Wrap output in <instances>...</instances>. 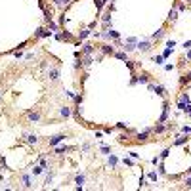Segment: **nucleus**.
<instances>
[{
	"mask_svg": "<svg viewBox=\"0 0 191 191\" xmlns=\"http://www.w3.org/2000/svg\"><path fill=\"white\" fill-rule=\"evenodd\" d=\"M136 48L140 50V52H143V54H145V52H149V50L153 48V40H151V38H145V40H138Z\"/></svg>",
	"mask_w": 191,
	"mask_h": 191,
	"instance_id": "obj_1",
	"label": "nucleus"
},
{
	"mask_svg": "<svg viewBox=\"0 0 191 191\" xmlns=\"http://www.w3.org/2000/svg\"><path fill=\"white\" fill-rule=\"evenodd\" d=\"M187 103H189V94H187V92H182V94H180V97H178V109L185 111Z\"/></svg>",
	"mask_w": 191,
	"mask_h": 191,
	"instance_id": "obj_2",
	"label": "nucleus"
},
{
	"mask_svg": "<svg viewBox=\"0 0 191 191\" xmlns=\"http://www.w3.org/2000/svg\"><path fill=\"white\" fill-rule=\"evenodd\" d=\"M48 37H52V31H46L44 27H38L34 31V38H48Z\"/></svg>",
	"mask_w": 191,
	"mask_h": 191,
	"instance_id": "obj_3",
	"label": "nucleus"
},
{
	"mask_svg": "<svg viewBox=\"0 0 191 191\" xmlns=\"http://www.w3.org/2000/svg\"><path fill=\"white\" fill-rule=\"evenodd\" d=\"M149 134H153V128H145V130H143V132H140V134H138V136H136V140L138 142H147V138H149Z\"/></svg>",
	"mask_w": 191,
	"mask_h": 191,
	"instance_id": "obj_4",
	"label": "nucleus"
},
{
	"mask_svg": "<svg viewBox=\"0 0 191 191\" xmlns=\"http://www.w3.org/2000/svg\"><path fill=\"white\" fill-rule=\"evenodd\" d=\"M168 113H170V105H168V101H164V107H163V115L159 117V121H157V122H166V121H168Z\"/></svg>",
	"mask_w": 191,
	"mask_h": 191,
	"instance_id": "obj_5",
	"label": "nucleus"
},
{
	"mask_svg": "<svg viewBox=\"0 0 191 191\" xmlns=\"http://www.w3.org/2000/svg\"><path fill=\"white\" fill-rule=\"evenodd\" d=\"M23 138H25V142H27L29 145H34V143H38V136H37V134H29V132H25V134H23Z\"/></svg>",
	"mask_w": 191,
	"mask_h": 191,
	"instance_id": "obj_6",
	"label": "nucleus"
},
{
	"mask_svg": "<svg viewBox=\"0 0 191 191\" xmlns=\"http://www.w3.org/2000/svg\"><path fill=\"white\" fill-rule=\"evenodd\" d=\"M65 140V134H55V136H52L50 138V147H55L58 143H61Z\"/></svg>",
	"mask_w": 191,
	"mask_h": 191,
	"instance_id": "obj_7",
	"label": "nucleus"
},
{
	"mask_svg": "<svg viewBox=\"0 0 191 191\" xmlns=\"http://www.w3.org/2000/svg\"><path fill=\"white\" fill-rule=\"evenodd\" d=\"M48 76L52 82H58L59 80V67H52V69L48 71Z\"/></svg>",
	"mask_w": 191,
	"mask_h": 191,
	"instance_id": "obj_8",
	"label": "nucleus"
},
{
	"mask_svg": "<svg viewBox=\"0 0 191 191\" xmlns=\"http://www.w3.org/2000/svg\"><path fill=\"white\" fill-rule=\"evenodd\" d=\"M27 118H29L31 122H40L42 115H40V111H29V113H27Z\"/></svg>",
	"mask_w": 191,
	"mask_h": 191,
	"instance_id": "obj_9",
	"label": "nucleus"
},
{
	"mask_svg": "<svg viewBox=\"0 0 191 191\" xmlns=\"http://www.w3.org/2000/svg\"><path fill=\"white\" fill-rule=\"evenodd\" d=\"M94 50H96V46L92 44V42L82 44V54H84V55H92V54H94Z\"/></svg>",
	"mask_w": 191,
	"mask_h": 191,
	"instance_id": "obj_10",
	"label": "nucleus"
},
{
	"mask_svg": "<svg viewBox=\"0 0 191 191\" xmlns=\"http://www.w3.org/2000/svg\"><path fill=\"white\" fill-rule=\"evenodd\" d=\"M164 34H166V31L161 27V29H157V31H155V33L151 34V40H163V38H164Z\"/></svg>",
	"mask_w": 191,
	"mask_h": 191,
	"instance_id": "obj_11",
	"label": "nucleus"
},
{
	"mask_svg": "<svg viewBox=\"0 0 191 191\" xmlns=\"http://www.w3.org/2000/svg\"><path fill=\"white\" fill-rule=\"evenodd\" d=\"M21 182H23V187H27V189L33 187V178H31V174H23Z\"/></svg>",
	"mask_w": 191,
	"mask_h": 191,
	"instance_id": "obj_12",
	"label": "nucleus"
},
{
	"mask_svg": "<svg viewBox=\"0 0 191 191\" xmlns=\"http://www.w3.org/2000/svg\"><path fill=\"white\" fill-rule=\"evenodd\" d=\"M73 149H76L75 145H61V147H55V153L58 155H65L67 151H73Z\"/></svg>",
	"mask_w": 191,
	"mask_h": 191,
	"instance_id": "obj_13",
	"label": "nucleus"
},
{
	"mask_svg": "<svg viewBox=\"0 0 191 191\" xmlns=\"http://www.w3.org/2000/svg\"><path fill=\"white\" fill-rule=\"evenodd\" d=\"M84 174H76V176H75V184H76V187H79V189H82V187H84Z\"/></svg>",
	"mask_w": 191,
	"mask_h": 191,
	"instance_id": "obj_14",
	"label": "nucleus"
},
{
	"mask_svg": "<svg viewBox=\"0 0 191 191\" xmlns=\"http://www.w3.org/2000/svg\"><path fill=\"white\" fill-rule=\"evenodd\" d=\"M153 132H155V134H164V132H166V126H164V122H157V124L153 126Z\"/></svg>",
	"mask_w": 191,
	"mask_h": 191,
	"instance_id": "obj_15",
	"label": "nucleus"
},
{
	"mask_svg": "<svg viewBox=\"0 0 191 191\" xmlns=\"http://www.w3.org/2000/svg\"><path fill=\"white\" fill-rule=\"evenodd\" d=\"M59 117H61V118H69V117H71V107L63 105V107L59 109Z\"/></svg>",
	"mask_w": 191,
	"mask_h": 191,
	"instance_id": "obj_16",
	"label": "nucleus"
},
{
	"mask_svg": "<svg viewBox=\"0 0 191 191\" xmlns=\"http://www.w3.org/2000/svg\"><path fill=\"white\" fill-rule=\"evenodd\" d=\"M100 48H101V52H103V54H115V48H113V44H101L100 46Z\"/></svg>",
	"mask_w": 191,
	"mask_h": 191,
	"instance_id": "obj_17",
	"label": "nucleus"
},
{
	"mask_svg": "<svg viewBox=\"0 0 191 191\" xmlns=\"http://www.w3.org/2000/svg\"><path fill=\"white\" fill-rule=\"evenodd\" d=\"M82 67H90L92 63H94V58H92V55H82Z\"/></svg>",
	"mask_w": 191,
	"mask_h": 191,
	"instance_id": "obj_18",
	"label": "nucleus"
},
{
	"mask_svg": "<svg viewBox=\"0 0 191 191\" xmlns=\"http://www.w3.org/2000/svg\"><path fill=\"white\" fill-rule=\"evenodd\" d=\"M176 19H178V10L172 8V10H170V13H168V23H174Z\"/></svg>",
	"mask_w": 191,
	"mask_h": 191,
	"instance_id": "obj_19",
	"label": "nucleus"
},
{
	"mask_svg": "<svg viewBox=\"0 0 191 191\" xmlns=\"http://www.w3.org/2000/svg\"><path fill=\"white\" fill-rule=\"evenodd\" d=\"M52 2H54L58 8H65V6H69V4L73 2V0H52Z\"/></svg>",
	"mask_w": 191,
	"mask_h": 191,
	"instance_id": "obj_20",
	"label": "nucleus"
},
{
	"mask_svg": "<svg viewBox=\"0 0 191 191\" xmlns=\"http://www.w3.org/2000/svg\"><path fill=\"white\" fill-rule=\"evenodd\" d=\"M189 138H187V134H182V136H178L176 138V142H174V145H182V143H185Z\"/></svg>",
	"mask_w": 191,
	"mask_h": 191,
	"instance_id": "obj_21",
	"label": "nucleus"
},
{
	"mask_svg": "<svg viewBox=\"0 0 191 191\" xmlns=\"http://www.w3.org/2000/svg\"><path fill=\"white\" fill-rule=\"evenodd\" d=\"M153 92H157L159 96L166 97V90H164V86H163V84H157V86H155V90H153Z\"/></svg>",
	"mask_w": 191,
	"mask_h": 191,
	"instance_id": "obj_22",
	"label": "nucleus"
},
{
	"mask_svg": "<svg viewBox=\"0 0 191 191\" xmlns=\"http://www.w3.org/2000/svg\"><path fill=\"white\" fill-rule=\"evenodd\" d=\"M90 34H92V31H90V29H84V31H80V33H79V40H84L86 37H90Z\"/></svg>",
	"mask_w": 191,
	"mask_h": 191,
	"instance_id": "obj_23",
	"label": "nucleus"
},
{
	"mask_svg": "<svg viewBox=\"0 0 191 191\" xmlns=\"http://www.w3.org/2000/svg\"><path fill=\"white\" fill-rule=\"evenodd\" d=\"M185 82H191V71H189V73H185L184 76H182V79H180V84H185Z\"/></svg>",
	"mask_w": 191,
	"mask_h": 191,
	"instance_id": "obj_24",
	"label": "nucleus"
},
{
	"mask_svg": "<svg viewBox=\"0 0 191 191\" xmlns=\"http://www.w3.org/2000/svg\"><path fill=\"white\" fill-rule=\"evenodd\" d=\"M44 170H46V168L42 166V164H40V166H34V168H33V176H38V174H42Z\"/></svg>",
	"mask_w": 191,
	"mask_h": 191,
	"instance_id": "obj_25",
	"label": "nucleus"
},
{
	"mask_svg": "<svg viewBox=\"0 0 191 191\" xmlns=\"http://www.w3.org/2000/svg\"><path fill=\"white\" fill-rule=\"evenodd\" d=\"M122 48H124V52L128 54V52H134V50H136V44H130V42H126L124 46H122Z\"/></svg>",
	"mask_w": 191,
	"mask_h": 191,
	"instance_id": "obj_26",
	"label": "nucleus"
},
{
	"mask_svg": "<svg viewBox=\"0 0 191 191\" xmlns=\"http://www.w3.org/2000/svg\"><path fill=\"white\" fill-rule=\"evenodd\" d=\"M113 55H115V58H118V59H122V61L128 59V58H126V52H115Z\"/></svg>",
	"mask_w": 191,
	"mask_h": 191,
	"instance_id": "obj_27",
	"label": "nucleus"
},
{
	"mask_svg": "<svg viewBox=\"0 0 191 191\" xmlns=\"http://www.w3.org/2000/svg\"><path fill=\"white\" fill-rule=\"evenodd\" d=\"M52 17H54V15H52V12L44 8V21H46V23H48V21H52Z\"/></svg>",
	"mask_w": 191,
	"mask_h": 191,
	"instance_id": "obj_28",
	"label": "nucleus"
},
{
	"mask_svg": "<svg viewBox=\"0 0 191 191\" xmlns=\"http://www.w3.org/2000/svg\"><path fill=\"white\" fill-rule=\"evenodd\" d=\"M117 163H118V159L115 157V155H111V157H109V166H111V168H115V166H117Z\"/></svg>",
	"mask_w": 191,
	"mask_h": 191,
	"instance_id": "obj_29",
	"label": "nucleus"
},
{
	"mask_svg": "<svg viewBox=\"0 0 191 191\" xmlns=\"http://www.w3.org/2000/svg\"><path fill=\"white\" fill-rule=\"evenodd\" d=\"M138 82H143V84H147V82H149V75H145V73L140 75V76H138Z\"/></svg>",
	"mask_w": 191,
	"mask_h": 191,
	"instance_id": "obj_30",
	"label": "nucleus"
},
{
	"mask_svg": "<svg viewBox=\"0 0 191 191\" xmlns=\"http://www.w3.org/2000/svg\"><path fill=\"white\" fill-rule=\"evenodd\" d=\"M163 55H155V58H153V61H155V63H157V65H163Z\"/></svg>",
	"mask_w": 191,
	"mask_h": 191,
	"instance_id": "obj_31",
	"label": "nucleus"
},
{
	"mask_svg": "<svg viewBox=\"0 0 191 191\" xmlns=\"http://www.w3.org/2000/svg\"><path fill=\"white\" fill-rule=\"evenodd\" d=\"M122 164H126V166H134V161H132V159H122Z\"/></svg>",
	"mask_w": 191,
	"mask_h": 191,
	"instance_id": "obj_32",
	"label": "nucleus"
},
{
	"mask_svg": "<svg viewBox=\"0 0 191 191\" xmlns=\"http://www.w3.org/2000/svg\"><path fill=\"white\" fill-rule=\"evenodd\" d=\"M73 100H75V105H80V103H82V94H79V96H75Z\"/></svg>",
	"mask_w": 191,
	"mask_h": 191,
	"instance_id": "obj_33",
	"label": "nucleus"
},
{
	"mask_svg": "<svg viewBox=\"0 0 191 191\" xmlns=\"http://www.w3.org/2000/svg\"><path fill=\"white\" fill-rule=\"evenodd\" d=\"M185 187H191V174H185Z\"/></svg>",
	"mask_w": 191,
	"mask_h": 191,
	"instance_id": "obj_34",
	"label": "nucleus"
},
{
	"mask_svg": "<svg viewBox=\"0 0 191 191\" xmlns=\"http://www.w3.org/2000/svg\"><path fill=\"white\" fill-rule=\"evenodd\" d=\"M149 180H151V182H157V180H159L157 172H151V174H149Z\"/></svg>",
	"mask_w": 191,
	"mask_h": 191,
	"instance_id": "obj_35",
	"label": "nucleus"
},
{
	"mask_svg": "<svg viewBox=\"0 0 191 191\" xmlns=\"http://www.w3.org/2000/svg\"><path fill=\"white\" fill-rule=\"evenodd\" d=\"M52 180H54V174H52V172H50V174H48V176H46V185H50V184H52Z\"/></svg>",
	"mask_w": 191,
	"mask_h": 191,
	"instance_id": "obj_36",
	"label": "nucleus"
},
{
	"mask_svg": "<svg viewBox=\"0 0 191 191\" xmlns=\"http://www.w3.org/2000/svg\"><path fill=\"white\" fill-rule=\"evenodd\" d=\"M100 149H101V153H105V155H109V151H111V147H107V145H101Z\"/></svg>",
	"mask_w": 191,
	"mask_h": 191,
	"instance_id": "obj_37",
	"label": "nucleus"
},
{
	"mask_svg": "<svg viewBox=\"0 0 191 191\" xmlns=\"http://www.w3.org/2000/svg\"><path fill=\"white\" fill-rule=\"evenodd\" d=\"M182 134H187V136H189V134H191V126H184L182 128Z\"/></svg>",
	"mask_w": 191,
	"mask_h": 191,
	"instance_id": "obj_38",
	"label": "nucleus"
},
{
	"mask_svg": "<svg viewBox=\"0 0 191 191\" xmlns=\"http://www.w3.org/2000/svg\"><path fill=\"white\" fill-rule=\"evenodd\" d=\"M126 42H130V44H138V38H136V37H130V38H126Z\"/></svg>",
	"mask_w": 191,
	"mask_h": 191,
	"instance_id": "obj_39",
	"label": "nucleus"
},
{
	"mask_svg": "<svg viewBox=\"0 0 191 191\" xmlns=\"http://www.w3.org/2000/svg\"><path fill=\"white\" fill-rule=\"evenodd\" d=\"M130 84H132V86H136V84H138V76H136V75H132V80H130Z\"/></svg>",
	"mask_w": 191,
	"mask_h": 191,
	"instance_id": "obj_40",
	"label": "nucleus"
},
{
	"mask_svg": "<svg viewBox=\"0 0 191 191\" xmlns=\"http://www.w3.org/2000/svg\"><path fill=\"white\" fill-rule=\"evenodd\" d=\"M48 27H50L52 31H55V29H58V25H55L54 21H48Z\"/></svg>",
	"mask_w": 191,
	"mask_h": 191,
	"instance_id": "obj_41",
	"label": "nucleus"
},
{
	"mask_svg": "<svg viewBox=\"0 0 191 191\" xmlns=\"http://www.w3.org/2000/svg\"><path fill=\"white\" fill-rule=\"evenodd\" d=\"M168 153H170V149H164V151L161 153V159H166V157H168Z\"/></svg>",
	"mask_w": 191,
	"mask_h": 191,
	"instance_id": "obj_42",
	"label": "nucleus"
},
{
	"mask_svg": "<svg viewBox=\"0 0 191 191\" xmlns=\"http://www.w3.org/2000/svg\"><path fill=\"white\" fill-rule=\"evenodd\" d=\"M126 67H128V69H130V71H134V63H132L130 59H126Z\"/></svg>",
	"mask_w": 191,
	"mask_h": 191,
	"instance_id": "obj_43",
	"label": "nucleus"
},
{
	"mask_svg": "<svg viewBox=\"0 0 191 191\" xmlns=\"http://www.w3.org/2000/svg\"><path fill=\"white\" fill-rule=\"evenodd\" d=\"M159 172H161V174H164V172H166V168H164V164H161V163H159Z\"/></svg>",
	"mask_w": 191,
	"mask_h": 191,
	"instance_id": "obj_44",
	"label": "nucleus"
},
{
	"mask_svg": "<svg viewBox=\"0 0 191 191\" xmlns=\"http://www.w3.org/2000/svg\"><path fill=\"white\" fill-rule=\"evenodd\" d=\"M184 48H185V50L191 48V40H185V42H184Z\"/></svg>",
	"mask_w": 191,
	"mask_h": 191,
	"instance_id": "obj_45",
	"label": "nucleus"
},
{
	"mask_svg": "<svg viewBox=\"0 0 191 191\" xmlns=\"http://www.w3.org/2000/svg\"><path fill=\"white\" fill-rule=\"evenodd\" d=\"M185 52H187V54H185V59L191 61V48H189V50H185Z\"/></svg>",
	"mask_w": 191,
	"mask_h": 191,
	"instance_id": "obj_46",
	"label": "nucleus"
},
{
	"mask_svg": "<svg viewBox=\"0 0 191 191\" xmlns=\"http://www.w3.org/2000/svg\"><path fill=\"white\" fill-rule=\"evenodd\" d=\"M166 46H168V48H170V50H172V48H174V46H176V42H174V40H168V44H166Z\"/></svg>",
	"mask_w": 191,
	"mask_h": 191,
	"instance_id": "obj_47",
	"label": "nucleus"
},
{
	"mask_svg": "<svg viewBox=\"0 0 191 191\" xmlns=\"http://www.w3.org/2000/svg\"><path fill=\"white\" fill-rule=\"evenodd\" d=\"M96 6H97V10H101L103 8V2H101V0H96Z\"/></svg>",
	"mask_w": 191,
	"mask_h": 191,
	"instance_id": "obj_48",
	"label": "nucleus"
},
{
	"mask_svg": "<svg viewBox=\"0 0 191 191\" xmlns=\"http://www.w3.org/2000/svg\"><path fill=\"white\" fill-rule=\"evenodd\" d=\"M147 88L153 92V90H155V84H153V82H147Z\"/></svg>",
	"mask_w": 191,
	"mask_h": 191,
	"instance_id": "obj_49",
	"label": "nucleus"
},
{
	"mask_svg": "<svg viewBox=\"0 0 191 191\" xmlns=\"http://www.w3.org/2000/svg\"><path fill=\"white\" fill-rule=\"evenodd\" d=\"M151 163H153V164H159V163H161V157H155Z\"/></svg>",
	"mask_w": 191,
	"mask_h": 191,
	"instance_id": "obj_50",
	"label": "nucleus"
},
{
	"mask_svg": "<svg viewBox=\"0 0 191 191\" xmlns=\"http://www.w3.org/2000/svg\"><path fill=\"white\" fill-rule=\"evenodd\" d=\"M185 174H191V168H189V170H187V172H185Z\"/></svg>",
	"mask_w": 191,
	"mask_h": 191,
	"instance_id": "obj_51",
	"label": "nucleus"
},
{
	"mask_svg": "<svg viewBox=\"0 0 191 191\" xmlns=\"http://www.w3.org/2000/svg\"><path fill=\"white\" fill-rule=\"evenodd\" d=\"M187 2H189V4H191V0H187Z\"/></svg>",
	"mask_w": 191,
	"mask_h": 191,
	"instance_id": "obj_52",
	"label": "nucleus"
},
{
	"mask_svg": "<svg viewBox=\"0 0 191 191\" xmlns=\"http://www.w3.org/2000/svg\"><path fill=\"white\" fill-rule=\"evenodd\" d=\"M189 117H191V113H189Z\"/></svg>",
	"mask_w": 191,
	"mask_h": 191,
	"instance_id": "obj_53",
	"label": "nucleus"
}]
</instances>
